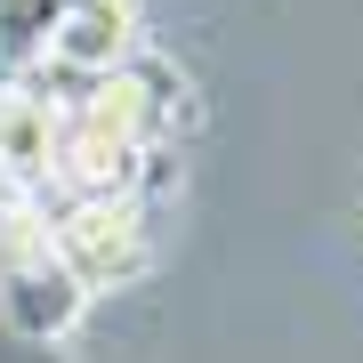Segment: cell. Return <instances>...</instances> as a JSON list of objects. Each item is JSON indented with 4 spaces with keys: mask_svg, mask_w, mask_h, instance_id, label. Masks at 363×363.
<instances>
[{
    "mask_svg": "<svg viewBox=\"0 0 363 363\" xmlns=\"http://www.w3.org/2000/svg\"><path fill=\"white\" fill-rule=\"evenodd\" d=\"M49 250L73 267L81 291H130L154 267V234H145L138 194H89V202H57L49 210Z\"/></svg>",
    "mask_w": 363,
    "mask_h": 363,
    "instance_id": "cell-1",
    "label": "cell"
},
{
    "mask_svg": "<svg viewBox=\"0 0 363 363\" xmlns=\"http://www.w3.org/2000/svg\"><path fill=\"white\" fill-rule=\"evenodd\" d=\"M130 57H138V9L130 0H65L49 40H40V65H57L73 89L97 73H121Z\"/></svg>",
    "mask_w": 363,
    "mask_h": 363,
    "instance_id": "cell-2",
    "label": "cell"
},
{
    "mask_svg": "<svg viewBox=\"0 0 363 363\" xmlns=\"http://www.w3.org/2000/svg\"><path fill=\"white\" fill-rule=\"evenodd\" d=\"M81 307H89V291L73 283V267L57 259L49 242L0 259V315H9V331H25V339H65V331L81 323Z\"/></svg>",
    "mask_w": 363,
    "mask_h": 363,
    "instance_id": "cell-3",
    "label": "cell"
}]
</instances>
